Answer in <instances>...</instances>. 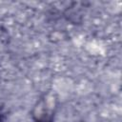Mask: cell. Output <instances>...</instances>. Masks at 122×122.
<instances>
[{"label":"cell","instance_id":"1","mask_svg":"<svg viewBox=\"0 0 122 122\" xmlns=\"http://www.w3.org/2000/svg\"><path fill=\"white\" fill-rule=\"evenodd\" d=\"M57 107V99L54 94L49 92L42 96L31 112L34 122H53Z\"/></svg>","mask_w":122,"mask_h":122},{"label":"cell","instance_id":"2","mask_svg":"<svg viewBox=\"0 0 122 122\" xmlns=\"http://www.w3.org/2000/svg\"><path fill=\"white\" fill-rule=\"evenodd\" d=\"M4 120H5V115L2 112V111L0 110V122H4Z\"/></svg>","mask_w":122,"mask_h":122},{"label":"cell","instance_id":"3","mask_svg":"<svg viewBox=\"0 0 122 122\" xmlns=\"http://www.w3.org/2000/svg\"><path fill=\"white\" fill-rule=\"evenodd\" d=\"M78 122H85V121H78Z\"/></svg>","mask_w":122,"mask_h":122}]
</instances>
